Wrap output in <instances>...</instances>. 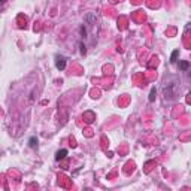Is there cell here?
<instances>
[{"label":"cell","instance_id":"cell-1","mask_svg":"<svg viewBox=\"0 0 191 191\" xmlns=\"http://www.w3.org/2000/svg\"><path fill=\"white\" fill-rule=\"evenodd\" d=\"M55 67L58 70H64L66 69V58L63 55H57L55 57Z\"/></svg>","mask_w":191,"mask_h":191},{"label":"cell","instance_id":"cell-2","mask_svg":"<svg viewBox=\"0 0 191 191\" xmlns=\"http://www.w3.org/2000/svg\"><path fill=\"white\" fill-rule=\"evenodd\" d=\"M66 155H67V149H60V151H57V154H55V160H63Z\"/></svg>","mask_w":191,"mask_h":191},{"label":"cell","instance_id":"cell-3","mask_svg":"<svg viewBox=\"0 0 191 191\" xmlns=\"http://www.w3.org/2000/svg\"><path fill=\"white\" fill-rule=\"evenodd\" d=\"M178 55H179V51H178V49H175V51L172 52V57H170V61H172V63H176V61H178V60H176V58H178Z\"/></svg>","mask_w":191,"mask_h":191},{"label":"cell","instance_id":"cell-4","mask_svg":"<svg viewBox=\"0 0 191 191\" xmlns=\"http://www.w3.org/2000/svg\"><path fill=\"white\" fill-rule=\"evenodd\" d=\"M28 145H30V148H36V146H37V139H36V137H30Z\"/></svg>","mask_w":191,"mask_h":191},{"label":"cell","instance_id":"cell-5","mask_svg":"<svg viewBox=\"0 0 191 191\" xmlns=\"http://www.w3.org/2000/svg\"><path fill=\"white\" fill-rule=\"evenodd\" d=\"M179 69H181V70H187V69H188V63H187V61H181V63H179Z\"/></svg>","mask_w":191,"mask_h":191},{"label":"cell","instance_id":"cell-6","mask_svg":"<svg viewBox=\"0 0 191 191\" xmlns=\"http://www.w3.org/2000/svg\"><path fill=\"white\" fill-rule=\"evenodd\" d=\"M154 99H155V88H152V91H151V96H149V102H154Z\"/></svg>","mask_w":191,"mask_h":191},{"label":"cell","instance_id":"cell-7","mask_svg":"<svg viewBox=\"0 0 191 191\" xmlns=\"http://www.w3.org/2000/svg\"><path fill=\"white\" fill-rule=\"evenodd\" d=\"M4 1H6V0H0V3H1V4H3V3H4Z\"/></svg>","mask_w":191,"mask_h":191}]
</instances>
